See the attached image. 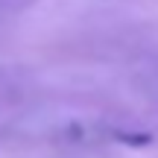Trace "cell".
Segmentation results:
<instances>
[{
  "label": "cell",
  "instance_id": "1",
  "mask_svg": "<svg viewBox=\"0 0 158 158\" xmlns=\"http://www.w3.org/2000/svg\"><path fill=\"white\" fill-rule=\"evenodd\" d=\"M114 138L126 147H149L152 143V135H143V132H117Z\"/></svg>",
  "mask_w": 158,
  "mask_h": 158
}]
</instances>
